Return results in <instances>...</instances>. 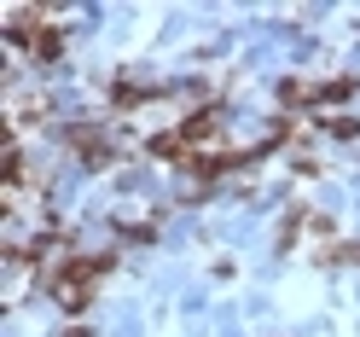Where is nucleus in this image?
Masks as SVG:
<instances>
[{"label":"nucleus","instance_id":"nucleus-1","mask_svg":"<svg viewBox=\"0 0 360 337\" xmlns=\"http://www.w3.org/2000/svg\"><path fill=\"white\" fill-rule=\"evenodd\" d=\"M110 262H117V256H70V262H64L58 274L47 279V285H53V297L70 308V314H82L87 303H94V279L110 274Z\"/></svg>","mask_w":360,"mask_h":337},{"label":"nucleus","instance_id":"nucleus-2","mask_svg":"<svg viewBox=\"0 0 360 337\" xmlns=\"http://www.w3.org/2000/svg\"><path fill=\"white\" fill-rule=\"evenodd\" d=\"M221 128H227V110H221V105H204V110H192V117L180 122V140H186V146H204V140H221Z\"/></svg>","mask_w":360,"mask_h":337},{"label":"nucleus","instance_id":"nucleus-3","mask_svg":"<svg viewBox=\"0 0 360 337\" xmlns=\"http://www.w3.org/2000/svg\"><path fill=\"white\" fill-rule=\"evenodd\" d=\"M64 140L82 151V163H87V169H110V146H105V134H99L94 122H76L70 134H64Z\"/></svg>","mask_w":360,"mask_h":337},{"label":"nucleus","instance_id":"nucleus-4","mask_svg":"<svg viewBox=\"0 0 360 337\" xmlns=\"http://www.w3.org/2000/svg\"><path fill=\"white\" fill-rule=\"evenodd\" d=\"M146 151L157 157V163H180V169H198V151H192L186 140H180V128H174V134H151V140H146Z\"/></svg>","mask_w":360,"mask_h":337},{"label":"nucleus","instance_id":"nucleus-5","mask_svg":"<svg viewBox=\"0 0 360 337\" xmlns=\"http://www.w3.org/2000/svg\"><path fill=\"white\" fill-rule=\"evenodd\" d=\"M30 58H41V64H53V58H64V30H53V24H41V30H35V41H30Z\"/></svg>","mask_w":360,"mask_h":337},{"label":"nucleus","instance_id":"nucleus-6","mask_svg":"<svg viewBox=\"0 0 360 337\" xmlns=\"http://www.w3.org/2000/svg\"><path fill=\"white\" fill-rule=\"evenodd\" d=\"M308 99H320V87H308V82H297V76L279 82V105H308Z\"/></svg>","mask_w":360,"mask_h":337},{"label":"nucleus","instance_id":"nucleus-7","mask_svg":"<svg viewBox=\"0 0 360 337\" xmlns=\"http://www.w3.org/2000/svg\"><path fill=\"white\" fill-rule=\"evenodd\" d=\"M320 99H326V105H343V99H354V76H337V82H326V87H320Z\"/></svg>","mask_w":360,"mask_h":337},{"label":"nucleus","instance_id":"nucleus-8","mask_svg":"<svg viewBox=\"0 0 360 337\" xmlns=\"http://www.w3.org/2000/svg\"><path fill=\"white\" fill-rule=\"evenodd\" d=\"M151 94V87H134V82H110V99H117V105H140Z\"/></svg>","mask_w":360,"mask_h":337},{"label":"nucleus","instance_id":"nucleus-9","mask_svg":"<svg viewBox=\"0 0 360 337\" xmlns=\"http://www.w3.org/2000/svg\"><path fill=\"white\" fill-rule=\"evenodd\" d=\"M326 128H331V134H337V140H354V134H360V122H354V117H331V122H326Z\"/></svg>","mask_w":360,"mask_h":337},{"label":"nucleus","instance_id":"nucleus-10","mask_svg":"<svg viewBox=\"0 0 360 337\" xmlns=\"http://www.w3.org/2000/svg\"><path fill=\"white\" fill-rule=\"evenodd\" d=\"M58 337H87V326H64V331H58Z\"/></svg>","mask_w":360,"mask_h":337}]
</instances>
